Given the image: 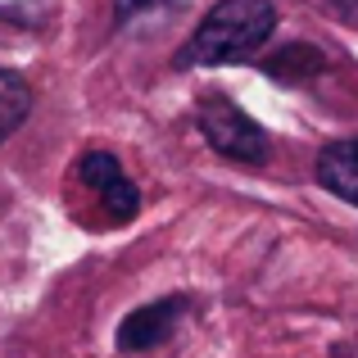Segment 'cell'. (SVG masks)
I'll use <instances>...</instances> for the list:
<instances>
[{
    "instance_id": "cell-1",
    "label": "cell",
    "mask_w": 358,
    "mask_h": 358,
    "mask_svg": "<svg viewBox=\"0 0 358 358\" xmlns=\"http://www.w3.org/2000/svg\"><path fill=\"white\" fill-rule=\"evenodd\" d=\"M277 32V9L272 0H218L191 41L177 50V69H222V64L254 59L268 36Z\"/></svg>"
},
{
    "instance_id": "cell-4",
    "label": "cell",
    "mask_w": 358,
    "mask_h": 358,
    "mask_svg": "<svg viewBox=\"0 0 358 358\" xmlns=\"http://www.w3.org/2000/svg\"><path fill=\"white\" fill-rule=\"evenodd\" d=\"M182 313H186V299L168 295V299H155V304L127 313V322L118 327V350L122 354H145V350H159L164 341H173V331L182 327Z\"/></svg>"
},
{
    "instance_id": "cell-8",
    "label": "cell",
    "mask_w": 358,
    "mask_h": 358,
    "mask_svg": "<svg viewBox=\"0 0 358 358\" xmlns=\"http://www.w3.org/2000/svg\"><path fill=\"white\" fill-rule=\"evenodd\" d=\"M150 5H159V0H118V18L136 14V9H150Z\"/></svg>"
},
{
    "instance_id": "cell-5",
    "label": "cell",
    "mask_w": 358,
    "mask_h": 358,
    "mask_svg": "<svg viewBox=\"0 0 358 358\" xmlns=\"http://www.w3.org/2000/svg\"><path fill=\"white\" fill-rule=\"evenodd\" d=\"M317 182L358 209V141H336L317 155Z\"/></svg>"
},
{
    "instance_id": "cell-3",
    "label": "cell",
    "mask_w": 358,
    "mask_h": 358,
    "mask_svg": "<svg viewBox=\"0 0 358 358\" xmlns=\"http://www.w3.org/2000/svg\"><path fill=\"white\" fill-rule=\"evenodd\" d=\"M78 177H82V186H87V191L100 200V209H105L109 218L131 222V213L141 209L136 186H131V177L122 173V164L109 155V150H91V155H82Z\"/></svg>"
},
{
    "instance_id": "cell-6",
    "label": "cell",
    "mask_w": 358,
    "mask_h": 358,
    "mask_svg": "<svg viewBox=\"0 0 358 358\" xmlns=\"http://www.w3.org/2000/svg\"><path fill=\"white\" fill-rule=\"evenodd\" d=\"M32 114V87L14 69H0V141H9Z\"/></svg>"
},
{
    "instance_id": "cell-2",
    "label": "cell",
    "mask_w": 358,
    "mask_h": 358,
    "mask_svg": "<svg viewBox=\"0 0 358 358\" xmlns=\"http://www.w3.org/2000/svg\"><path fill=\"white\" fill-rule=\"evenodd\" d=\"M200 131H204V141H209L218 155H227V159H236V164H250V168H259V164H268V131L259 127L250 114H245L241 105H231L227 96H204V105H200Z\"/></svg>"
},
{
    "instance_id": "cell-7",
    "label": "cell",
    "mask_w": 358,
    "mask_h": 358,
    "mask_svg": "<svg viewBox=\"0 0 358 358\" xmlns=\"http://www.w3.org/2000/svg\"><path fill=\"white\" fill-rule=\"evenodd\" d=\"M263 69L272 73V78H281V82H304V78H313V73H322L327 69V59H322V50H313V45H290V50H281V55H272Z\"/></svg>"
},
{
    "instance_id": "cell-9",
    "label": "cell",
    "mask_w": 358,
    "mask_h": 358,
    "mask_svg": "<svg viewBox=\"0 0 358 358\" xmlns=\"http://www.w3.org/2000/svg\"><path fill=\"white\" fill-rule=\"evenodd\" d=\"M341 9H345V14H350L354 23H358V0H341Z\"/></svg>"
}]
</instances>
